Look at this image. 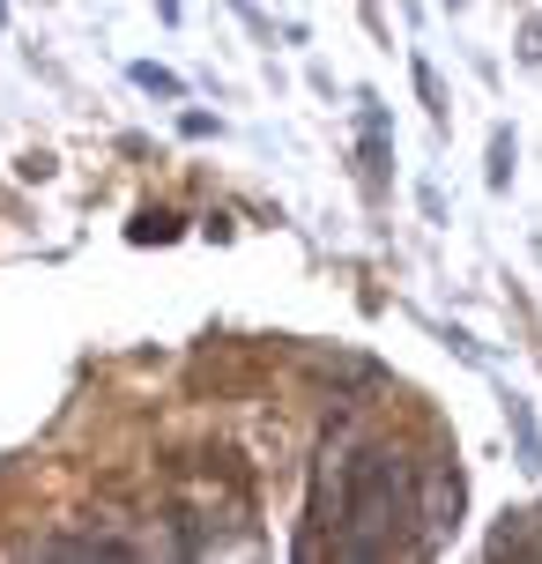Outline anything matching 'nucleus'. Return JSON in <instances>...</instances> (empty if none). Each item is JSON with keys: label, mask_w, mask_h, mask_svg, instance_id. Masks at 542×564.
<instances>
[{"label": "nucleus", "mask_w": 542, "mask_h": 564, "mask_svg": "<svg viewBox=\"0 0 542 564\" xmlns=\"http://www.w3.org/2000/svg\"><path fill=\"white\" fill-rule=\"evenodd\" d=\"M416 520V498H409V468L401 453L371 446L349 460V490H343V528H335V550L343 557H394L409 550V528Z\"/></svg>", "instance_id": "obj_1"}]
</instances>
